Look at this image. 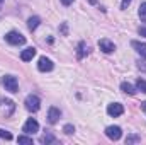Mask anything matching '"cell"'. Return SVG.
<instances>
[{"label": "cell", "mask_w": 146, "mask_h": 145, "mask_svg": "<svg viewBox=\"0 0 146 145\" xmlns=\"http://www.w3.org/2000/svg\"><path fill=\"white\" fill-rule=\"evenodd\" d=\"M5 41L9 44H12V46H21V44L26 43V38L22 36L21 33H17V31H9L5 34Z\"/></svg>", "instance_id": "6da1fadb"}, {"label": "cell", "mask_w": 146, "mask_h": 145, "mask_svg": "<svg viewBox=\"0 0 146 145\" xmlns=\"http://www.w3.org/2000/svg\"><path fill=\"white\" fill-rule=\"evenodd\" d=\"M2 85H3L5 91H9V92H17V89H19V82H17V79H15L14 75H3Z\"/></svg>", "instance_id": "7a4b0ae2"}, {"label": "cell", "mask_w": 146, "mask_h": 145, "mask_svg": "<svg viewBox=\"0 0 146 145\" xmlns=\"http://www.w3.org/2000/svg\"><path fill=\"white\" fill-rule=\"evenodd\" d=\"M26 109L27 111H31V113H36V111H39V108H41V99L37 97L36 94H29L27 97H26Z\"/></svg>", "instance_id": "3957f363"}, {"label": "cell", "mask_w": 146, "mask_h": 145, "mask_svg": "<svg viewBox=\"0 0 146 145\" xmlns=\"http://www.w3.org/2000/svg\"><path fill=\"white\" fill-rule=\"evenodd\" d=\"M106 135H107V138H109V140L117 142V140L122 137V130H121V126L112 125V126H107V128H106Z\"/></svg>", "instance_id": "277c9868"}, {"label": "cell", "mask_w": 146, "mask_h": 145, "mask_svg": "<svg viewBox=\"0 0 146 145\" xmlns=\"http://www.w3.org/2000/svg\"><path fill=\"white\" fill-rule=\"evenodd\" d=\"M22 132H24V133H27V135H34L36 132H39V123H37L34 118H29V119L24 123Z\"/></svg>", "instance_id": "5b68a950"}, {"label": "cell", "mask_w": 146, "mask_h": 145, "mask_svg": "<svg viewBox=\"0 0 146 145\" xmlns=\"http://www.w3.org/2000/svg\"><path fill=\"white\" fill-rule=\"evenodd\" d=\"M53 68H54V63L49 58H46V56L39 58V62H37V70L39 72H51Z\"/></svg>", "instance_id": "8992f818"}, {"label": "cell", "mask_w": 146, "mask_h": 145, "mask_svg": "<svg viewBox=\"0 0 146 145\" xmlns=\"http://www.w3.org/2000/svg\"><path fill=\"white\" fill-rule=\"evenodd\" d=\"M0 109H2V113L5 116H10L14 113V109H15V104L10 99H0Z\"/></svg>", "instance_id": "52a82bcc"}, {"label": "cell", "mask_w": 146, "mask_h": 145, "mask_svg": "<svg viewBox=\"0 0 146 145\" xmlns=\"http://www.w3.org/2000/svg\"><path fill=\"white\" fill-rule=\"evenodd\" d=\"M122 113H124V106L119 104V103H112V104L107 106V114H109V116L117 118V116H121Z\"/></svg>", "instance_id": "ba28073f"}, {"label": "cell", "mask_w": 146, "mask_h": 145, "mask_svg": "<svg viewBox=\"0 0 146 145\" xmlns=\"http://www.w3.org/2000/svg\"><path fill=\"white\" fill-rule=\"evenodd\" d=\"M60 116H61V111L58 108H49L48 109V121L51 123V125H54V123H58V119H60Z\"/></svg>", "instance_id": "9c48e42d"}, {"label": "cell", "mask_w": 146, "mask_h": 145, "mask_svg": "<svg viewBox=\"0 0 146 145\" xmlns=\"http://www.w3.org/2000/svg\"><path fill=\"white\" fill-rule=\"evenodd\" d=\"M34 56H36V48L34 46H29V48L22 50V53H21V60L22 62H31Z\"/></svg>", "instance_id": "30bf717a"}, {"label": "cell", "mask_w": 146, "mask_h": 145, "mask_svg": "<svg viewBox=\"0 0 146 145\" xmlns=\"http://www.w3.org/2000/svg\"><path fill=\"white\" fill-rule=\"evenodd\" d=\"M99 48L104 51V53H112L115 50V44L110 41V39H100L99 41Z\"/></svg>", "instance_id": "8fae6325"}, {"label": "cell", "mask_w": 146, "mask_h": 145, "mask_svg": "<svg viewBox=\"0 0 146 145\" xmlns=\"http://www.w3.org/2000/svg\"><path fill=\"white\" fill-rule=\"evenodd\" d=\"M87 55H88V46L85 44V41H80L78 46H76V58L78 60H83Z\"/></svg>", "instance_id": "7c38bea8"}, {"label": "cell", "mask_w": 146, "mask_h": 145, "mask_svg": "<svg viewBox=\"0 0 146 145\" xmlns=\"http://www.w3.org/2000/svg\"><path fill=\"white\" fill-rule=\"evenodd\" d=\"M131 46L138 51V55H141L143 58H146V43H141V41H131Z\"/></svg>", "instance_id": "4fadbf2b"}, {"label": "cell", "mask_w": 146, "mask_h": 145, "mask_svg": "<svg viewBox=\"0 0 146 145\" xmlns=\"http://www.w3.org/2000/svg\"><path fill=\"white\" fill-rule=\"evenodd\" d=\"M39 24H41V19H39L37 15H33V17L27 19V28H29V31H36L37 28H39Z\"/></svg>", "instance_id": "5bb4252c"}, {"label": "cell", "mask_w": 146, "mask_h": 145, "mask_svg": "<svg viewBox=\"0 0 146 145\" xmlns=\"http://www.w3.org/2000/svg\"><path fill=\"white\" fill-rule=\"evenodd\" d=\"M121 91L126 92V94H129V96H134L136 94V87L133 84H129V82H122L121 84Z\"/></svg>", "instance_id": "9a60e30c"}, {"label": "cell", "mask_w": 146, "mask_h": 145, "mask_svg": "<svg viewBox=\"0 0 146 145\" xmlns=\"http://www.w3.org/2000/svg\"><path fill=\"white\" fill-rule=\"evenodd\" d=\"M39 142L41 144H56V138H54V135H51V133H46V135H42L41 138H39Z\"/></svg>", "instance_id": "2e32d148"}, {"label": "cell", "mask_w": 146, "mask_h": 145, "mask_svg": "<svg viewBox=\"0 0 146 145\" xmlns=\"http://www.w3.org/2000/svg\"><path fill=\"white\" fill-rule=\"evenodd\" d=\"M138 142H141V137L136 135V133H131V135H127V138H126V145H133V144H138Z\"/></svg>", "instance_id": "e0dca14e"}, {"label": "cell", "mask_w": 146, "mask_h": 145, "mask_svg": "<svg viewBox=\"0 0 146 145\" xmlns=\"http://www.w3.org/2000/svg\"><path fill=\"white\" fill-rule=\"evenodd\" d=\"M138 15H139V19L146 22V2H143L141 5H139V10H138Z\"/></svg>", "instance_id": "ac0fdd59"}, {"label": "cell", "mask_w": 146, "mask_h": 145, "mask_svg": "<svg viewBox=\"0 0 146 145\" xmlns=\"http://www.w3.org/2000/svg\"><path fill=\"white\" fill-rule=\"evenodd\" d=\"M17 142H19V144H26V145H33V138L27 137V133H26V135H21V137L17 138Z\"/></svg>", "instance_id": "d6986e66"}, {"label": "cell", "mask_w": 146, "mask_h": 145, "mask_svg": "<svg viewBox=\"0 0 146 145\" xmlns=\"http://www.w3.org/2000/svg\"><path fill=\"white\" fill-rule=\"evenodd\" d=\"M136 89L141 91V92H146V80L145 79H138V82H136Z\"/></svg>", "instance_id": "ffe728a7"}, {"label": "cell", "mask_w": 146, "mask_h": 145, "mask_svg": "<svg viewBox=\"0 0 146 145\" xmlns=\"http://www.w3.org/2000/svg\"><path fill=\"white\" fill-rule=\"evenodd\" d=\"M0 138H3V140H12V133L0 128Z\"/></svg>", "instance_id": "44dd1931"}, {"label": "cell", "mask_w": 146, "mask_h": 145, "mask_svg": "<svg viewBox=\"0 0 146 145\" xmlns=\"http://www.w3.org/2000/svg\"><path fill=\"white\" fill-rule=\"evenodd\" d=\"M63 132H65L66 135H72V133H75V126L68 123V125H65V126H63Z\"/></svg>", "instance_id": "7402d4cb"}, {"label": "cell", "mask_w": 146, "mask_h": 145, "mask_svg": "<svg viewBox=\"0 0 146 145\" xmlns=\"http://www.w3.org/2000/svg\"><path fill=\"white\" fill-rule=\"evenodd\" d=\"M129 3H131V0H122V2H121V9H127Z\"/></svg>", "instance_id": "603a6c76"}, {"label": "cell", "mask_w": 146, "mask_h": 145, "mask_svg": "<svg viewBox=\"0 0 146 145\" xmlns=\"http://www.w3.org/2000/svg\"><path fill=\"white\" fill-rule=\"evenodd\" d=\"M139 36H145L146 38V28H139Z\"/></svg>", "instance_id": "cb8c5ba5"}, {"label": "cell", "mask_w": 146, "mask_h": 145, "mask_svg": "<svg viewBox=\"0 0 146 145\" xmlns=\"http://www.w3.org/2000/svg\"><path fill=\"white\" fill-rule=\"evenodd\" d=\"M61 3L68 7V5H72V3H73V0H61Z\"/></svg>", "instance_id": "d4e9b609"}, {"label": "cell", "mask_w": 146, "mask_h": 145, "mask_svg": "<svg viewBox=\"0 0 146 145\" xmlns=\"http://www.w3.org/2000/svg\"><path fill=\"white\" fill-rule=\"evenodd\" d=\"M61 33H63V34H66V24H63V26H61Z\"/></svg>", "instance_id": "484cf974"}, {"label": "cell", "mask_w": 146, "mask_h": 145, "mask_svg": "<svg viewBox=\"0 0 146 145\" xmlns=\"http://www.w3.org/2000/svg\"><path fill=\"white\" fill-rule=\"evenodd\" d=\"M141 109L146 113V101H145V103H141Z\"/></svg>", "instance_id": "4316f807"}, {"label": "cell", "mask_w": 146, "mask_h": 145, "mask_svg": "<svg viewBox=\"0 0 146 145\" xmlns=\"http://www.w3.org/2000/svg\"><path fill=\"white\" fill-rule=\"evenodd\" d=\"M90 3H95V0H90Z\"/></svg>", "instance_id": "83f0119b"}, {"label": "cell", "mask_w": 146, "mask_h": 145, "mask_svg": "<svg viewBox=\"0 0 146 145\" xmlns=\"http://www.w3.org/2000/svg\"><path fill=\"white\" fill-rule=\"evenodd\" d=\"M2 2H3V0H0V3H2Z\"/></svg>", "instance_id": "f1b7e54d"}]
</instances>
